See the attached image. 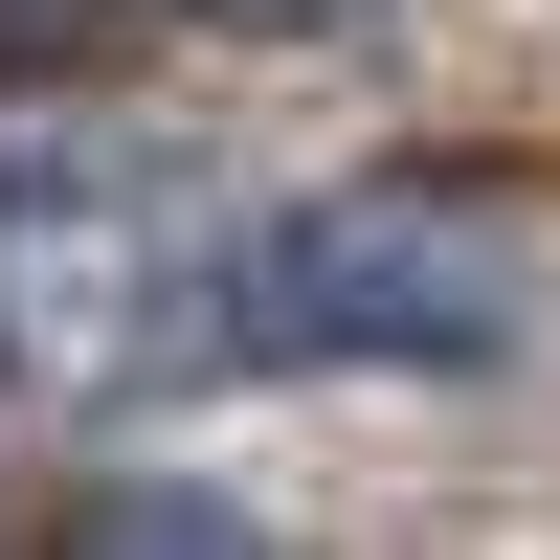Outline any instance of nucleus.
Masks as SVG:
<instances>
[{"mask_svg": "<svg viewBox=\"0 0 560 560\" xmlns=\"http://www.w3.org/2000/svg\"><path fill=\"white\" fill-rule=\"evenodd\" d=\"M560 247L471 179H337L292 224H224V359H337V382H471L538 359Z\"/></svg>", "mask_w": 560, "mask_h": 560, "instance_id": "1", "label": "nucleus"}, {"mask_svg": "<svg viewBox=\"0 0 560 560\" xmlns=\"http://www.w3.org/2000/svg\"><path fill=\"white\" fill-rule=\"evenodd\" d=\"M135 382H224V202L179 158H0V404L90 427Z\"/></svg>", "mask_w": 560, "mask_h": 560, "instance_id": "2", "label": "nucleus"}, {"mask_svg": "<svg viewBox=\"0 0 560 560\" xmlns=\"http://www.w3.org/2000/svg\"><path fill=\"white\" fill-rule=\"evenodd\" d=\"M68 560H269V538L224 516V493H113V516H90Z\"/></svg>", "mask_w": 560, "mask_h": 560, "instance_id": "3", "label": "nucleus"}, {"mask_svg": "<svg viewBox=\"0 0 560 560\" xmlns=\"http://www.w3.org/2000/svg\"><path fill=\"white\" fill-rule=\"evenodd\" d=\"M247 23H314V0H247Z\"/></svg>", "mask_w": 560, "mask_h": 560, "instance_id": "4", "label": "nucleus"}]
</instances>
